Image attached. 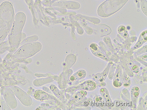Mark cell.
<instances>
[{
  "label": "cell",
  "mask_w": 147,
  "mask_h": 110,
  "mask_svg": "<svg viewBox=\"0 0 147 110\" xmlns=\"http://www.w3.org/2000/svg\"><path fill=\"white\" fill-rule=\"evenodd\" d=\"M147 41V30L143 32L140 34L139 40L134 47V49L137 48Z\"/></svg>",
  "instance_id": "cell-8"
},
{
  "label": "cell",
  "mask_w": 147,
  "mask_h": 110,
  "mask_svg": "<svg viewBox=\"0 0 147 110\" xmlns=\"http://www.w3.org/2000/svg\"><path fill=\"white\" fill-rule=\"evenodd\" d=\"M26 19V16L23 12H19L15 16L8 34V42L11 46L17 47L26 38V34L22 32Z\"/></svg>",
  "instance_id": "cell-2"
},
{
  "label": "cell",
  "mask_w": 147,
  "mask_h": 110,
  "mask_svg": "<svg viewBox=\"0 0 147 110\" xmlns=\"http://www.w3.org/2000/svg\"><path fill=\"white\" fill-rule=\"evenodd\" d=\"M38 38L37 36H34L30 37L26 39H25L23 40L19 44V46H21L28 43H30L33 42L35 41L38 40Z\"/></svg>",
  "instance_id": "cell-9"
},
{
  "label": "cell",
  "mask_w": 147,
  "mask_h": 110,
  "mask_svg": "<svg viewBox=\"0 0 147 110\" xmlns=\"http://www.w3.org/2000/svg\"><path fill=\"white\" fill-rule=\"evenodd\" d=\"M60 1H65V0H52L51 3L53 4L55 2Z\"/></svg>",
  "instance_id": "cell-14"
},
{
  "label": "cell",
  "mask_w": 147,
  "mask_h": 110,
  "mask_svg": "<svg viewBox=\"0 0 147 110\" xmlns=\"http://www.w3.org/2000/svg\"><path fill=\"white\" fill-rule=\"evenodd\" d=\"M86 75V72L83 70L77 71L70 78V80L71 81H75L84 78Z\"/></svg>",
  "instance_id": "cell-7"
},
{
  "label": "cell",
  "mask_w": 147,
  "mask_h": 110,
  "mask_svg": "<svg viewBox=\"0 0 147 110\" xmlns=\"http://www.w3.org/2000/svg\"><path fill=\"white\" fill-rule=\"evenodd\" d=\"M128 1V0H107L99 6L98 12H115L120 9Z\"/></svg>",
  "instance_id": "cell-4"
},
{
  "label": "cell",
  "mask_w": 147,
  "mask_h": 110,
  "mask_svg": "<svg viewBox=\"0 0 147 110\" xmlns=\"http://www.w3.org/2000/svg\"><path fill=\"white\" fill-rule=\"evenodd\" d=\"M90 48L92 53L96 56L106 60L107 59L100 48L96 44H91Z\"/></svg>",
  "instance_id": "cell-6"
},
{
  "label": "cell",
  "mask_w": 147,
  "mask_h": 110,
  "mask_svg": "<svg viewBox=\"0 0 147 110\" xmlns=\"http://www.w3.org/2000/svg\"><path fill=\"white\" fill-rule=\"evenodd\" d=\"M52 6L68 9H77L80 8V5L77 2L66 1L65 0L55 2L53 4Z\"/></svg>",
  "instance_id": "cell-5"
},
{
  "label": "cell",
  "mask_w": 147,
  "mask_h": 110,
  "mask_svg": "<svg viewBox=\"0 0 147 110\" xmlns=\"http://www.w3.org/2000/svg\"><path fill=\"white\" fill-rule=\"evenodd\" d=\"M13 5L5 1L0 5V44L4 41L11 29L15 18Z\"/></svg>",
  "instance_id": "cell-1"
},
{
  "label": "cell",
  "mask_w": 147,
  "mask_h": 110,
  "mask_svg": "<svg viewBox=\"0 0 147 110\" xmlns=\"http://www.w3.org/2000/svg\"><path fill=\"white\" fill-rule=\"evenodd\" d=\"M45 1L47 2H49L51 1L52 0H45Z\"/></svg>",
  "instance_id": "cell-15"
},
{
  "label": "cell",
  "mask_w": 147,
  "mask_h": 110,
  "mask_svg": "<svg viewBox=\"0 0 147 110\" xmlns=\"http://www.w3.org/2000/svg\"><path fill=\"white\" fill-rule=\"evenodd\" d=\"M40 96H41L39 100H45L47 98V93L41 91H36L34 94V96L35 98L37 99Z\"/></svg>",
  "instance_id": "cell-11"
},
{
  "label": "cell",
  "mask_w": 147,
  "mask_h": 110,
  "mask_svg": "<svg viewBox=\"0 0 147 110\" xmlns=\"http://www.w3.org/2000/svg\"><path fill=\"white\" fill-rule=\"evenodd\" d=\"M141 7L144 13L146 15L147 1L146 0H142L141 2Z\"/></svg>",
  "instance_id": "cell-12"
},
{
  "label": "cell",
  "mask_w": 147,
  "mask_h": 110,
  "mask_svg": "<svg viewBox=\"0 0 147 110\" xmlns=\"http://www.w3.org/2000/svg\"><path fill=\"white\" fill-rule=\"evenodd\" d=\"M41 48V44L38 42L25 44L20 47L13 56L18 58L29 57L39 52Z\"/></svg>",
  "instance_id": "cell-3"
},
{
  "label": "cell",
  "mask_w": 147,
  "mask_h": 110,
  "mask_svg": "<svg viewBox=\"0 0 147 110\" xmlns=\"http://www.w3.org/2000/svg\"><path fill=\"white\" fill-rule=\"evenodd\" d=\"M101 92L103 93L102 94V96L104 97V98L106 99V100L107 101L109 102V94H107V92L106 91V94H105V92H104V93H103L102 91H101Z\"/></svg>",
  "instance_id": "cell-13"
},
{
  "label": "cell",
  "mask_w": 147,
  "mask_h": 110,
  "mask_svg": "<svg viewBox=\"0 0 147 110\" xmlns=\"http://www.w3.org/2000/svg\"><path fill=\"white\" fill-rule=\"evenodd\" d=\"M119 33L125 38H129V35L128 32L125 27L123 26H119L118 29Z\"/></svg>",
  "instance_id": "cell-10"
}]
</instances>
